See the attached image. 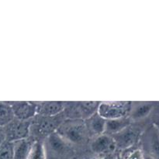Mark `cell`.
I'll return each instance as SVG.
<instances>
[{
	"label": "cell",
	"instance_id": "cell-16",
	"mask_svg": "<svg viewBox=\"0 0 159 159\" xmlns=\"http://www.w3.org/2000/svg\"><path fill=\"white\" fill-rule=\"evenodd\" d=\"M46 152L43 141H36L33 142L27 159H46Z\"/></svg>",
	"mask_w": 159,
	"mask_h": 159
},
{
	"label": "cell",
	"instance_id": "cell-11",
	"mask_svg": "<svg viewBox=\"0 0 159 159\" xmlns=\"http://www.w3.org/2000/svg\"><path fill=\"white\" fill-rule=\"evenodd\" d=\"M35 102L37 105V115L42 116H56L63 113L65 108V102L62 101H43Z\"/></svg>",
	"mask_w": 159,
	"mask_h": 159
},
{
	"label": "cell",
	"instance_id": "cell-12",
	"mask_svg": "<svg viewBox=\"0 0 159 159\" xmlns=\"http://www.w3.org/2000/svg\"><path fill=\"white\" fill-rule=\"evenodd\" d=\"M106 121L107 120L99 116L98 113L85 120V124L90 138H96L104 134Z\"/></svg>",
	"mask_w": 159,
	"mask_h": 159
},
{
	"label": "cell",
	"instance_id": "cell-8",
	"mask_svg": "<svg viewBox=\"0 0 159 159\" xmlns=\"http://www.w3.org/2000/svg\"><path fill=\"white\" fill-rule=\"evenodd\" d=\"M154 102H131L128 116L132 123H141L150 117L155 112Z\"/></svg>",
	"mask_w": 159,
	"mask_h": 159
},
{
	"label": "cell",
	"instance_id": "cell-2",
	"mask_svg": "<svg viewBox=\"0 0 159 159\" xmlns=\"http://www.w3.org/2000/svg\"><path fill=\"white\" fill-rule=\"evenodd\" d=\"M56 133L73 147L82 145L89 138L85 120L80 119H65Z\"/></svg>",
	"mask_w": 159,
	"mask_h": 159
},
{
	"label": "cell",
	"instance_id": "cell-5",
	"mask_svg": "<svg viewBox=\"0 0 159 159\" xmlns=\"http://www.w3.org/2000/svg\"><path fill=\"white\" fill-rule=\"evenodd\" d=\"M144 130V128L141 129L138 126L134 125L132 123L124 130L112 136L115 142L116 149L124 151L135 147L139 143L140 138Z\"/></svg>",
	"mask_w": 159,
	"mask_h": 159
},
{
	"label": "cell",
	"instance_id": "cell-18",
	"mask_svg": "<svg viewBox=\"0 0 159 159\" xmlns=\"http://www.w3.org/2000/svg\"><path fill=\"white\" fill-rule=\"evenodd\" d=\"M0 159H13L12 142L6 141L0 146Z\"/></svg>",
	"mask_w": 159,
	"mask_h": 159
},
{
	"label": "cell",
	"instance_id": "cell-6",
	"mask_svg": "<svg viewBox=\"0 0 159 159\" xmlns=\"http://www.w3.org/2000/svg\"><path fill=\"white\" fill-rule=\"evenodd\" d=\"M131 102H100L98 108V114L102 118L108 120L127 116L130 109Z\"/></svg>",
	"mask_w": 159,
	"mask_h": 159
},
{
	"label": "cell",
	"instance_id": "cell-1",
	"mask_svg": "<svg viewBox=\"0 0 159 159\" xmlns=\"http://www.w3.org/2000/svg\"><path fill=\"white\" fill-rule=\"evenodd\" d=\"M65 120L63 113L56 116H42L37 115L31 120L30 139L33 141H43L49 135L57 131L59 126Z\"/></svg>",
	"mask_w": 159,
	"mask_h": 159
},
{
	"label": "cell",
	"instance_id": "cell-3",
	"mask_svg": "<svg viewBox=\"0 0 159 159\" xmlns=\"http://www.w3.org/2000/svg\"><path fill=\"white\" fill-rule=\"evenodd\" d=\"M139 144L144 155L152 159H159V131L152 123L144 128Z\"/></svg>",
	"mask_w": 159,
	"mask_h": 159
},
{
	"label": "cell",
	"instance_id": "cell-10",
	"mask_svg": "<svg viewBox=\"0 0 159 159\" xmlns=\"http://www.w3.org/2000/svg\"><path fill=\"white\" fill-rule=\"evenodd\" d=\"M91 151L97 155L112 153L116 150V145L113 139V137L106 134L99 135L96 138H92L90 143Z\"/></svg>",
	"mask_w": 159,
	"mask_h": 159
},
{
	"label": "cell",
	"instance_id": "cell-21",
	"mask_svg": "<svg viewBox=\"0 0 159 159\" xmlns=\"http://www.w3.org/2000/svg\"><path fill=\"white\" fill-rule=\"evenodd\" d=\"M154 114H156L159 116V102H156V104H155V112H154Z\"/></svg>",
	"mask_w": 159,
	"mask_h": 159
},
{
	"label": "cell",
	"instance_id": "cell-15",
	"mask_svg": "<svg viewBox=\"0 0 159 159\" xmlns=\"http://www.w3.org/2000/svg\"><path fill=\"white\" fill-rule=\"evenodd\" d=\"M15 119L9 102L0 101V127H4Z\"/></svg>",
	"mask_w": 159,
	"mask_h": 159
},
{
	"label": "cell",
	"instance_id": "cell-22",
	"mask_svg": "<svg viewBox=\"0 0 159 159\" xmlns=\"http://www.w3.org/2000/svg\"><path fill=\"white\" fill-rule=\"evenodd\" d=\"M144 159H152V158H150V157L147 156V155H144Z\"/></svg>",
	"mask_w": 159,
	"mask_h": 159
},
{
	"label": "cell",
	"instance_id": "cell-13",
	"mask_svg": "<svg viewBox=\"0 0 159 159\" xmlns=\"http://www.w3.org/2000/svg\"><path fill=\"white\" fill-rule=\"evenodd\" d=\"M131 124L132 121L128 116L117 119L108 120L106 121L104 134L110 136H113L128 127Z\"/></svg>",
	"mask_w": 159,
	"mask_h": 159
},
{
	"label": "cell",
	"instance_id": "cell-4",
	"mask_svg": "<svg viewBox=\"0 0 159 159\" xmlns=\"http://www.w3.org/2000/svg\"><path fill=\"white\" fill-rule=\"evenodd\" d=\"M43 142L46 154L49 153L51 155L61 158L67 157L68 158L74 153L73 146L64 140L56 132L49 135Z\"/></svg>",
	"mask_w": 159,
	"mask_h": 159
},
{
	"label": "cell",
	"instance_id": "cell-19",
	"mask_svg": "<svg viewBox=\"0 0 159 159\" xmlns=\"http://www.w3.org/2000/svg\"><path fill=\"white\" fill-rule=\"evenodd\" d=\"M152 123L157 127V129H158L159 131V116H158V115L156 114L152 115Z\"/></svg>",
	"mask_w": 159,
	"mask_h": 159
},
{
	"label": "cell",
	"instance_id": "cell-20",
	"mask_svg": "<svg viewBox=\"0 0 159 159\" xmlns=\"http://www.w3.org/2000/svg\"><path fill=\"white\" fill-rule=\"evenodd\" d=\"M6 141V136H5L4 129L0 127V146Z\"/></svg>",
	"mask_w": 159,
	"mask_h": 159
},
{
	"label": "cell",
	"instance_id": "cell-17",
	"mask_svg": "<svg viewBox=\"0 0 159 159\" xmlns=\"http://www.w3.org/2000/svg\"><path fill=\"white\" fill-rule=\"evenodd\" d=\"M122 159H144V154L140 148H131L123 151L121 155Z\"/></svg>",
	"mask_w": 159,
	"mask_h": 159
},
{
	"label": "cell",
	"instance_id": "cell-9",
	"mask_svg": "<svg viewBox=\"0 0 159 159\" xmlns=\"http://www.w3.org/2000/svg\"><path fill=\"white\" fill-rule=\"evenodd\" d=\"M13 111L14 117L20 120H31L37 115L35 102L14 101L9 102Z\"/></svg>",
	"mask_w": 159,
	"mask_h": 159
},
{
	"label": "cell",
	"instance_id": "cell-14",
	"mask_svg": "<svg viewBox=\"0 0 159 159\" xmlns=\"http://www.w3.org/2000/svg\"><path fill=\"white\" fill-rule=\"evenodd\" d=\"M33 142L30 138L12 142L13 159H27Z\"/></svg>",
	"mask_w": 159,
	"mask_h": 159
},
{
	"label": "cell",
	"instance_id": "cell-7",
	"mask_svg": "<svg viewBox=\"0 0 159 159\" xmlns=\"http://www.w3.org/2000/svg\"><path fill=\"white\" fill-rule=\"evenodd\" d=\"M31 120H20L14 119L12 122L3 127L6 141L15 142L20 140L27 139L30 134Z\"/></svg>",
	"mask_w": 159,
	"mask_h": 159
}]
</instances>
